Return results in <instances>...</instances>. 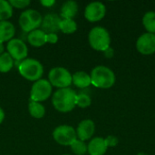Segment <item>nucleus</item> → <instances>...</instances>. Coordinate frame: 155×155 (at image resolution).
Returning a JSON list of instances; mask_svg holds the SVG:
<instances>
[{
    "instance_id": "1",
    "label": "nucleus",
    "mask_w": 155,
    "mask_h": 155,
    "mask_svg": "<svg viewBox=\"0 0 155 155\" xmlns=\"http://www.w3.org/2000/svg\"><path fill=\"white\" fill-rule=\"evenodd\" d=\"M77 94L72 88L58 89L52 97V103L54 109L60 113H68L76 106Z\"/></svg>"
},
{
    "instance_id": "2",
    "label": "nucleus",
    "mask_w": 155,
    "mask_h": 155,
    "mask_svg": "<svg viewBox=\"0 0 155 155\" xmlns=\"http://www.w3.org/2000/svg\"><path fill=\"white\" fill-rule=\"evenodd\" d=\"M18 71L25 79L35 83L42 79L44 74V66L36 59L26 58L19 63Z\"/></svg>"
},
{
    "instance_id": "3",
    "label": "nucleus",
    "mask_w": 155,
    "mask_h": 155,
    "mask_svg": "<svg viewBox=\"0 0 155 155\" xmlns=\"http://www.w3.org/2000/svg\"><path fill=\"white\" fill-rule=\"evenodd\" d=\"M91 83L97 88L108 89L115 83V75L114 72L104 65L94 67L91 72Z\"/></svg>"
},
{
    "instance_id": "4",
    "label": "nucleus",
    "mask_w": 155,
    "mask_h": 155,
    "mask_svg": "<svg viewBox=\"0 0 155 155\" xmlns=\"http://www.w3.org/2000/svg\"><path fill=\"white\" fill-rule=\"evenodd\" d=\"M88 41L92 48L96 51H105L110 47L111 38L108 31L102 26H95L89 32Z\"/></svg>"
},
{
    "instance_id": "5",
    "label": "nucleus",
    "mask_w": 155,
    "mask_h": 155,
    "mask_svg": "<svg viewBox=\"0 0 155 155\" xmlns=\"http://www.w3.org/2000/svg\"><path fill=\"white\" fill-rule=\"evenodd\" d=\"M43 21L42 15L35 9H27L19 16V25L25 33H30L41 26Z\"/></svg>"
},
{
    "instance_id": "6",
    "label": "nucleus",
    "mask_w": 155,
    "mask_h": 155,
    "mask_svg": "<svg viewBox=\"0 0 155 155\" xmlns=\"http://www.w3.org/2000/svg\"><path fill=\"white\" fill-rule=\"evenodd\" d=\"M48 81L52 86L58 89L68 88L73 84V77L71 73L64 67H54L48 74Z\"/></svg>"
},
{
    "instance_id": "7",
    "label": "nucleus",
    "mask_w": 155,
    "mask_h": 155,
    "mask_svg": "<svg viewBox=\"0 0 155 155\" xmlns=\"http://www.w3.org/2000/svg\"><path fill=\"white\" fill-rule=\"evenodd\" d=\"M53 91V86L46 79H40L34 83L30 91V100L35 102H44L47 100Z\"/></svg>"
},
{
    "instance_id": "8",
    "label": "nucleus",
    "mask_w": 155,
    "mask_h": 155,
    "mask_svg": "<svg viewBox=\"0 0 155 155\" xmlns=\"http://www.w3.org/2000/svg\"><path fill=\"white\" fill-rule=\"evenodd\" d=\"M54 140L60 145L70 146L76 139V131L70 125H59L53 132Z\"/></svg>"
},
{
    "instance_id": "9",
    "label": "nucleus",
    "mask_w": 155,
    "mask_h": 155,
    "mask_svg": "<svg viewBox=\"0 0 155 155\" xmlns=\"http://www.w3.org/2000/svg\"><path fill=\"white\" fill-rule=\"evenodd\" d=\"M7 53L11 55L14 61H20L27 58L28 55V48L27 45L19 38H13L9 42H7L6 45Z\"/></svg>"
},
{
    "instance_id": "10",
    "label": "nucleus",
    "mask_w": 155,
    "mask_h": 155,
    "mask_svg": "<svg viewBox=\"0 0 155 155\" xmlns=\"http://www.w3.org/2000/svg\"><path fill=\"white\" fill-rule=\"evenodd\" d=\"M105 5L101 2H92L87 5L84 10V17L89 22H97L105 15Z\"/></svg>"
},
{
    "instance_id": "11",
    "label": "nucleus",
    "mask_w": 155,
    "mask_h": 155,
    "mask_svg": "<svg viewBox=\"0 0 155 155\" xmlns=\"http://www.w3.org/2000/svg\"><path fill=\"white\" fill-rule=\"evenodd\" d=\"M137 50L143 54H152L155 53V35L145 33L142 35L136 42Z\"/></svg>"
},
{
    "instance_id": "12",
    "label": "nucleus",
    "mask_w": 155,
    "mask_h": 155,
    "mask_svg": "<svg viewBox=\"0 0 155 155\" xmlns=\"http://www.w3.org/2000/svg\"><path fill=\"white\" fill-rule=\"evenodd\" d=\"M62 17L55 13H49L43 17L41 28L45 34H56L59 30Z\"/></svg>"
},
{
    "instance_id": "13",
    "label": "nucleus",
    "mask_w": 155,
    "mask_h": 155,
    "mask_svg": "<svg viewBox=\"0 0 155 155\" xmlns=\"http://www.w3.org/2000/svg\"><path fill=\"white\" fill-rule=\"evenodd\" d=\"M94 130H95L94 123L90 119H86V120H83L78 124L77 129L75 131H76L77 138L84 142L92 138V136L94 134Z\"/></svg>"
},
{
    "instance_id": "14",
    "label": "nucleus",
    "mask_w": 155,
    "mask_h": 155,
    "mask_svg": "<svg viewBox=\"0 0 155 155\" xmlns=\"http://www.w3.org/2000/svg\"><path fill=\"white\" fill-rule=\"evenodd\" d=\"M105 141L102 137L93 138L87 145V152L90 155H104L107 151Z\"/></svg>"
},
{
    "instance_id": "15",
    "label": "nucleus",
    "mask_w": 155,
    "mask_h": 155,
    "mask_svg": "<svg viewBox=\"0 0 155 155\" xmlns=\"http://www.w3.org/2000/svg\"><path fill=\"white\" fill-rule=\"evenodd\" d=\"M15 34V25L9 21L0 22V43L9 42L12 40Z\"/></svg>"
},
{
    "instance_id": "16",
    "label": "nucleus",
    "mask_w": 155,
    "mask_h": 155,
    "mask_svg": "<svg viewBox=\"0 0 155 155\" xmlns=\"http://www.w3.org/2000/svg\"><path fill=\"white\" fill-rule=\"evenodd\" d=\"M28 43L35 47H41L46 44V34L42 29H35L27 35Z\"/></svg>"
},
{
    "instance_id": "17",
    "label": "nucleus",
    "mask_w": 155,
    "mask_h": 155,
    "mask_svg": "<svg viewBox=\"0 0 155 155\" xmlns=\"http://www.w3.org/2000/svg\"><path fill=\"white\" fill-rule=\"evenodd\" d=\"M78 12V5L75 1L69 0L63 4L60 16L64 19H73Z\"/></svg>"
},
{
    "instance_id": "18",
    "label": "nucleus",
    "mask_w": 155,
    "mask_h": 155,
    "mask_svg": "<svg viewBox=\"0 0 155 155\" xmlns=\"http://www.w3.org/2000/svg\"><path fill=\"white\" fill-rule=\"evenodd\" d=\"M73 84L78 87V88H86L88 87L92 83H91V76L84 72V71H78V72H75L73 75Z\"/></svg>"
},
{
    "instance_id": "19",
    "label": "nucleus",
    "mask_w": 155,
    "mask_h": 155,
    "mask_svg": "<svg viewBox=\"0 0 155 155\" xmlns=\"http://www.w3.org/2000/svg\"><path fill=\"white\" fill-rule=\"evenodd\" d=\"M28 111H29L30 115L35 119H41L45 114V106L41 103L35 102L32 100H30V102L28 104Z\"/></svg>"
},
{
    "instance_id": "20",
    "label": "nucleus",
    "mask_w": 155,
    "mask_h": 155,
    "mask_svg": "<svg viewBox=\"0 0 155 155\" xmlns=\"http://www.w3.org/2000/svg\"><path fill=\"white\" fill-rule=\"evenodd\" d=\"M14 64L15 61L11 55L7 52H5L0 55V73H8L14 67Z\"/></svg>"
},
{
    "instance_id": "21",
    "label": "nucleus",
    "mask_w": 155,
    "mask_h": 155,
    "mask_svg": "<svg viewBox=\"0 0 155 155\" xmlns=\"http://www.w3.org/2000/svg\"><path fill=\"white\" fill-rule=\"evenodd\" d=\"M59 30L66 35L74 33L77 30V24L74 19H64L62 18L59 25Z\"/></svg>"
},
{
    "instance_id": "22",
    "label": "nucleus",
    "mask_w": 155,
    "mask_h": 155,
    "mask_svg": "<svg viewBox=\"0 0 155 155\" xmlns=\"http://www.w3.org/2000/svg\"><path fill=\"white\" fill-rule=\"evenodd\" d=\"M13 15V7L9 1L0 0V22L7 21Z\"/></svg>"
},
{
    "instance_id": "23",
    "label": "nucleus",
    "mask_w": 155,
    "mask_h": 155,
    "mask_svg": "<svg viewBox=\"0 0 155 155\" xmlns=\"http://www.w3.org/2000/svg\"><path fill=\"white\" fill-rule=\"evenodd\" d=\"M143 24L145 27V29L148 31V33L154 34L155 33V12L150 11L147 12L143 18Z\"/></svg>"
},
{
    "instance_id": "24",
    "label": "nucleus",
    "mask_w": 155,
    "mask_h": 155,
    "mask_svg": "<svg viewBox=\"0 0 155 155\" xmlns=\"http://www.w3.org/2000/svg\"><path fill=\"white\" fill-rule=\"evenodd\" d=\"M71 150L73 153L76 155H84L87 153V145L85 144L84 142L76 139L71 145Z\"/></svg>"
},
{
    "instance_id": "25",
    "label": "nucleus",
    "mask_w": 155,
    "mask_h": 155,
    "mask_svg": "<svg viewBox=\"0 0 155 155\" xmlns=\"http://www.w3.org/2000/svg\"><path fill=\"white\" fill-rule=\"evenodd\" d=\"M92 99L91 97L84 93H80L77 94L76 98V105L81 107V108H86L91 105Z\"/></svg>"
},
{
    "instance_id": "26",
    "label": "nucleus",
    "mask_w": 155,
    "mask_h": 155,
    "mask_svg": "<svg viewBox=\"0 0 155 155\" xmlns=\"http://www.w3.org/2000/svg\"><path fill=\"white\" fill-rule=\"evenodd\" d=\"M9 3L12 5L13 8L15 7V8H17V9L25 8L31 4V2L29 0H10Z\"/></svg>"
},
{
    "instance_id": "27",
    "label": "nucleus",
    "mask_w": 155,
    "mask_h": 155,
    "mask_svg": "<svg viewBox=\"0 0 155 155\" xmlns=\"http://www.w3.org/2000/svg\"><path fill=\"white\" fill-rule=\"evenodd\" d=\"M105 143H106V146L107 147H114L118 144L119 143V140L116 136H114V135H109L107 136L105 139Z\"/></svg>"
},
{
    "instance_id": "28",
    "label": "nucleus",
    "mask_w": 155,
    "mask_h": 155,
    "mask_svg": "<svg viewBox=\"0 0 155 155\" xmlns=\"http://www.w3.org/2000/svg\"><path fill=\"white\" fill-rule=\"evenodd\" d=\"M58 41L57 34H46V43L56 44Z\"/></svg>"
},
{
    "instance_id": "29",
    "label": "nucleus",
    "mask_w": 155,
    "mask_h": 155,
    "mask_svg": "<svg viewBox=\"0 0 155 155\" xmlns=\"http://www.w3.org/2000/svg\"><path fill=\"white\" fill-rule=\"evenodd\" d=\"M41 5L45 6V7H51L55 4L54 0H41Z\"/></svg>"
},
{
    "instance_id": "30",
    "label": "nucleus",
    "mask_w": 155,
    "mask_h": 155,
    "mask_svg": "<svg viewBox=\"0 0 155 155\" xmlns=\"http://www.w3.org/2000/svg\"><path fill=\"white\" fill-rule=\"evenodd\" d=\"M104 54L105 55V57L107 58H112L114 56V49L111 47H108L105 51H104Z\"/></svg>"
},
{
    "instance_id": "31",
    "label": "nucleus",
    "mask_w": 155,
    "mask_h": 155,
    "mask_svg": "<svg viewBox=\"0 0 155 155\" xmlns=\"http://www.w3.org/2000/svg\"><path fill=\"white\" fill-rule=\"evenodd\" d=\"M5 120V112L4 110L0 107V124L4 122Z\"/></svg>"
},
{
    "instance_id": "32",
    "label": "nucleus",
    "mask_w": 155,
    "mask_h": 155,
    "mask_svg": "<svg viewBox=\"0 0 155 155\" xmlns=\"http://www.w3.org/2000/svg\"><path fill=\"white\" fill-rule=\"evenodd\" d=\"M5 47H4V45H3V43H0V55L2 54H4L5 52Z\"/></svg>"
},
{
    "instance_id": "33",
    "label": "nucleus",
    "mask_w": 155,
    "mask_h": 155,
    "mask_svg": "<svg viewBox=\"0 0 155 155\" xmlns=\"http://www.w3.org/2000/svg\"><path fill=\"white\" fill-rule=\"evenodd\" d=\"M137 155H148L147 153H139Z\"/></svg>"
},
{
    "instance_id": "34",
    "label": "nucleus",
    "mask_w": 155,
    "mask_h": 155,
    "mask_svg": "<svg viewBox=\"0 0 155 155\" xmlns=\"http://www.w3.org/2000/svg\"><path fill=\"white\" fill-rule=\"evenodd\" d=\"M64 155H70V154H64Z\"/></svg>"
}]
</instances>
